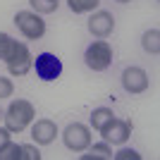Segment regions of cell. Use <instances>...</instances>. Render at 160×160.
Here are the masks:
<instances>
[{"mask_svg":"<svg viewBox=\"0 0 160 160\" xmlns=\"http://www.w3.org/2000/svg\"><path fill=\"white\" fill-rule=\"evenodd\" d=\"M2 117H5V127L17 134V132H24V129L31 124L36 112H33V105L29 100L19 98V100H12V103H10V108L2 112Z\"/></svg>","mask_w":160,"mask_h":160,"instance_id":"1","label":"cell"},{"mask_svg":"<svg viewBox=\"0 0 160 160\" xmlns=\"http://www.w3.org/2000/svg\"><path fill=\"white\" fill-rule=\"evenodd\" d=\"M84 62L93 72H105L108 67L112 65V48H110V43L103 41V38L93 41L86 48V53H84Z\"/></svg>","mask_w":160,"mask_h":160,"instance_id":"2","label":"cell"},{"mask_svg":"<svg viewBox=\"0 0 160 160\" xmlns=\"http://www.w3.org/2000/svg\"><path fill=\"white\" fill-rule=\"evenodd\" d=\"M14 24L19 29L29 41H38L43 38V33H46V22L41 19L38 12H33V10H22V12L14 14Z\"/></svg>","mask_w":160,"mask_h":160,"instance_id":"3","label":"cell"},{"mask_svg":"<svg viewBox=\"0 0 160 160\" xmlns=\"http://www.w3.org/2000/svg\"><path fill=\"white\" fill-rule=\"evenodd\" d=\"M62 141L69 151H86L91 146V129L81 122H72L62 132Z\"/></svg>","mask_w":160,"mask_h":160,"instance_id":"4","label":"cell"},{"mask_svg":"<svg viewBox=\"0 0 160 160\" xmlns=\"http://www.w3.org/2000/svg\"><path fill=\"white\" fill-rule=\"evenodd\" d=\"M5 65H7V69H10L12 77H24V74L33 67V58H31V53H29L27 43H17L14 50H12V55L5 60Z\"/></svg>","mask_w":160,"mask_h":160,"instance_id":"5","label":"cell"},{"mask_svg":"<svg viewBox=\"0 0 160 160\" xmlns=\"http://www.w3.org/2000/svg\"><path fill=\"white\" fill-rule=\"evenodd\" d=\"M100 136H103L105 143H117V146H122V143H127V139L132 136V122L112 117L105 127L100 129Z\"/></svg>","mask_w":160,"mask_h":160,"instance_id":"6","label":"cell"},{"mask_svg":"<svg viewBox=\"0 0 160 160\" xmlns=\"http://www.w3.org/2000/svg\"><path fill=\"white\" fill-rule=\"evenodd\" d=\"M33 67H36L38 79H43V81H55L62 74V62H60V58H55L53 53H41V55H36Z\"/></svg>","mask_w":160,"mask_h":160,"instance_id":"7","label":"cell"},{"mask_svg":"<svg viewBox=\"0 0 160 160\" xmlns=\"http://www.w3.org/2000/svg\"><path fill=\"white\" fill-rule=\"evenodd\" d=\"M122 86L129 93H143L148 88V74L141 67H127L122 72Z\"/></svg>","mask_w":160,"mask_h":160,"instance_id":"8","label":"cell"},{"mask_svg":"<svg viewBox=\"0 0 160 160\" xmlns=\"http://www.w3.org/2000/svg\"><path fill=\"white\" fill-rule=\"evenodd\" d=\"M112 29H115V17L110 12H105V10H98V12H93L88 17V31L93 33L96 38L110 36Z\"/></svg>","mask_w":160,"mask_h":160,"instance_id":"9","label":"cell"},{"mask_svg":"<svg viewBox=\"0 0 160 160\" xmlns=\"http://www.w3.org/2000/svg\"><path fill=\"white\" fill-rule=\"evenodd\" d=\"M55 136H58V124L53 120H36L31 127V139L38 143V146H48L53 143Z\"/></svg>","mask_w":160,"mask_h":160,"instance_id":"10","label":"cell"},{"mask_svg":"<svg viewBox=\"0 0 160 160\" xmlns=\"http://www.w3.org/2000/svg\"><path fill=\"white\" fill-rule=\"evenodd\" d=\"M141 46H143V50L151 55H158L160 53V31L158 29H151V31L143 33V38H141Z\"/></svg>","mask_w":160,"mask_h":160,"instance_id":"11","label":"cell"},{"mask_svg":"<svg viewBox=\"0 0 160 160\" xmlns=\"http://www.w3.org/2000/svg\"><path fill=\"white\" fill-rule=\"evenodd\" d=\"M112 117H115V112L110 110V108H96L93 115H91V127H93L96 132H100Z\"/></svg>","mask_w":160,"mask_h":160,"instance_id":"12","label":"cell"},{"mask_svg":"<svg viewBox=\"0 0 160 160\" xmlns=\"http://www.w3.org/2000/svg\"><path fill=\"white\" fill-rule=\"evenodd\" d=\"M105 158H112V148L108 146L105 141L91 146V148H88V153H84V160H105Z\"/></svg>","mask_w":160,"mask_h":160,"instance_id":"13","label":"cell"},{"mask_svg":"<svg viewBox=\"0 0 160 160\" xmlns=\"http://www.w3.org/2000/svg\"><path fill=\"white\" fill-rule=\"evenodd\" d=\"M100 5V0H67V7L74 14H84V12H93Z\"/></svg>","mask_w":160,"mask_h":160,"instance_id":"14","label":"cell"},{"mask_svg":"<svg viewBox=\"0 0 160 160\" xmlns=\"http://www.w3.org/2000/svg\"><path fill=\"white\" fill-rule=\"evenodd\" d=\"M0 160H24V148L22 143H7L5 148H0Z\"/></svg>","mask_w":160,"mask_h":160,"instance_id":"15","label":"cell"},{"mask_svg":"<svg viewBox=\"0 0 160 160\" xmlns=\"http://www.w3.org/2000/svg\"><path fill=\"white\" fill-rule=\"evenodd\" d=\"M14 46H17V41L10 36V33H5V31H0V60L5 62L10 55H12V50H14Z\"/></svg>","mask_w":160,"mask_h":160,"instance_id":"16","label":"cell"},{"mask_svg":"<svg viewBox=\"0 0 160 160\" xmlns=\"http://www.w3.org/2000/svg\"><path fill=\"white\" fill-rule=\"evenodd\" d=\"M29 5L33 7V12H38V14H50L58 10V2H50V0H29Z\"/></svg>","mask_w":160,"mask_h":160,"instance_id":"17","label":"cell"},{"mask_svg":"<svg viewBox=\"0 0 160 160\" xmlns=\"http://www.w3.org/2000/svg\"><path fill=\"white\" fill-rule=\"evenodd\" d=\"M14 91V84L7 77H0V98H10Z\"/></svg>","mask_w":160,"mask_h":160,"instance_id":"18","label":"cell"},{"mask_svg":"<svg viewBox=\"0 0 160 160\" xmlns=\"http://www.w3.org/2000/svg\"><path fill=\"white\" fill-rule=\"evenodd\" d=\"M115 158L117 160H141V153H136L134 148H122V151L115 153Z\"/></svg>","mask_w":160,"mask_h":160,"instance_id":"19","label":"cell"},{"mask_svg":"<svg viewBox=\"0 0 160 160\" xmlns=\"http://www.w3.org/2000/svg\"><path fill=\"white\" fill-rule=\"evenodd\" d=\"M24 148V160H41V151L36 146H22Z\"/></svg>","mask_w":160,"mask_h":160,"instance_id":"20","label":"cell"},{"mask_svg":"<svg viewBox=\"0 0 160 160\" xmlns=\"http://www.w3.org/2000/svg\"><path fill=\"white\" fill-rule=\"evenodd\" d=\"M7 143H10V129H0V148H5Z\"/></svg>","mask_w":160,"mask_h":160,"instance_id":"21","label":"cell"},{"mask_svg":"<svg viewBox=\"0 0 160 160\" xmlns=\"http://www.w3.org/2000/svg\"><path fill=\"white\" fill-rule=\"evenodd\" d=\"M117 2H132V0H117Z\"/></svg>","mask_w":160,"mask_h":160,"instance_id":"22","label":"cell"},{"mask_svg":"<svg viewBox=\"0 0 160 160\" xmlns=\"http://www.w3.org/2000/svg\"><path fill=\"white\" fill-rule=\"evenodd\" d=\"M50 2H58V5H60V0H50Z\"/></svg>","mask_w":160,"mask_h":160,"instance_id":"23","label":"cell"},{"mask_svg":"<svg viewBox=\"0 0 160 160\" xmlns=\"http://www.w3.org/2000/svg\"><path fill=\"white\" fill-rule=\"evenodd\" d=\"M0 117H2V110H0Z\"/></svg>","mask_w":160,"mask_h":160,"instance_id":"24","label":"cell"}]
</instances>
